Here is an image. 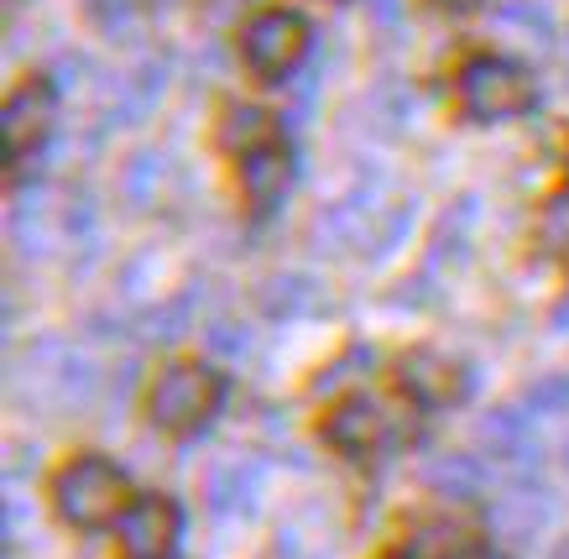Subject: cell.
<instances>
[{"label":"cell","mask_w":569,"mask_h":559,"mask_svg":"<svg viewBox=\"0 0 569 559\" xmlns=\"http://www.w3.org/2000/svg\"><path fill=\"white\" fill-rule=\"evenodd\" d=\"M52 502L58 518L73 528H104L121 523L126 512V471H116L104 455H79L52 476Z\"/></svg>","instance_id":"6da1fadb"},{"label":"cell","mask_w":569,"mask_h":559,"mask_svg":"<svg viewBox=\"0 0 569 559\" xmlns=\"http://www.w3.org/2000/svg\"><path fill=\"white\" fill-rule=\"evenodd\" d=\"M224 398V382L204 361H178L152 382V398H147V413H152L157 429L168 435H193L214 419V408Z\"/></svg>","instance_id":"7a4b0ae2"},{"label":"cell","mask_w":569,"mask_h":559,"mask_svg":"<svg viewBox=\"0 0 569 559\" xmlns=\"http://www.w3.org/2000/svg\"><path fill=\"white\" fill-rule=\"evenodd\" d=\"M460 106L476 121H507V116H522V110L538 106V84L512 58L481 53L460 69Z\"/></svg>","instance_id":"3957f363"},{"label":"cell","mask_w":569,"mask_h":559,"mask_svg":"<svg viewBox=\"0 0 569 559\" xmlns=\"http://www.w3.org/2000/svg\"><path fill=\"white\" fill-rule=\"evenodd\" d=\"M309 58V21L298 11H261L246 27V63L261 79H288Z\"/></svg>","instance_id":"277c9868"},{"label":"cell","mask_w":569,"mask_h":559,"mask_svg":"<svg viewBox=\"0 0 569 559\" xmlns=\"http://www.w3.org/2000/svg\"><path fill=\"white\" fill-rule=\"evenodd\" d=\"M408 429L402 423V413L397 408H387V402H377V398H346L335 413H329V423H325V439L335 445V450H346V455H377L387 439H397Z\"/></svg>","instance_id":"5b68a950"},{"label":"cell","mask_w":569,"mask_h":559,"mask_svg":"<svg viewBox=\"0 0 569 559\" xmlns=\"http://www.w3.org/2000/svg\"><path fill=\"white\" fill-rule=\"evenodd\" d=\"M178 528H183V518H178V507L168 497H141L121 512L116 539H121L126 559H173Z\"/></svg>","instance_id":"8992f818"},{"label":"cell","mask_w":569,"mask_h":559,"mask_svg":"<svg viewBox=\"0 0 569 559\" xmlns=\"http://www.w3.org/2000/svg\"><path fill=\"white\" fill-rule=\"evenodd\" d=\"M52 116H58V94H52L48 79H27V84L6 100V116H0V121H6V158H11V168H21V158L48 141Z\"/></svg>","instance_id":"52a82bcc"},{"label":"cell","mask_w":569,"mask_h":559,"mask_svg":"<svg viewBox=\"0 0 569 559\" xmlns=\"http://www.w3.org/2000/svg\"><path fill=\"white\" fill-rule=\"evenodd\" d=\"M397 382H402L408 398L429 402V408H449V402H460L470 392V371L460 361L439 356V350H408L397 361Z\"/></svg>","instance_id":"ba28073f"},{"label":"cell","mask_w":569,"mask_h":559,"mask_svg":"<svg viewBox=\"0 0 569 559\" xmlns=\"http://www.w3.org/2000/svg\"><path fill=\"white\" fill-rule=\"evenodd\" d=\"M481 445L486 455H497V466H507V471L518 476L522 487L538 476V439H533V423L522 419L518 408H501V413H491V419L481 423Z\"/></svg>","instance_id":"9c48e42d"},{"label":"cell","mask_w":569,"mask_h":559,"mask_svg":"<svg viewBox=\"0 0 569 559\" xmlns=\"http://www.w3.org/2000/svg\"><path fill=\"white\" fill-rule=\"evenodd\" d=\"M288 183H293V158L282 147H261V152L241 158V193L251 214H272L277 199L288 193Z\"/></svg>","instance_id":"30bf717a"},{"label":"cell","mask_w":569,"mask_h":559,"mask_svg":"<svg viewBox=\"0 0 569 559\" xmlns=\"http://www.w3.org/2000/svg\"><path fill=\"white\" fill-rule=\"evenodd\" d=\"M220 137L230 152H241V158H251V152H261V147H272V116L257 106H230L224 110V126Z\"/></svg>","instance_id":"8fae6325"},{"label":"cell","mask_w":569,"mask_h":559,"mask_svg":"<svg viewBox=\"0 0 569 559\" xmlns=\"http://www.w3.org/2000/svg\"><path fill=\"white\" fill-rule=\"evenodd\" d=\"M261 303H267V315H313V309H325V298H319V282L303 278V272H288V278H272L261 288Z\"/></svg>","instance_id":"7c38bea8"},{"label":"cell","mask_w":569,"mask_h":559,"mask_svg":"<svg viewBox=\"0 0 569 559\" xmlns=\"http://www.w3.org/2000/svg\"><path fill=\"white\" fill-rule=\"evenodd\" d=\"M429 481L445 491V497L466 502V497H476V491L486 487V466L481 460H470V455H445V460H433L429 466Z\"/></svg>","instance_id":"4fadbf2b"},{"label":"cell","mask_w":569,"mask_h":559,"mask_svg":"<svg viewBox=\"0 0 569 559\" xmlns=\"http://www.w3.org/2000/svg\"><path fill=\"white\" fill-rule=\"evenodd\" d=\"M538 246L549 257H569V193H553L538 214Z\"/></svg>","instance_id":"5bb4252c"},{"label":"cell","mask_w":569,"mask_h":559,"mask_svg":"<svg viewBox=\"0 0 569 559\" xmlns=\"http://www.w3.org/2000/svg\"><path fill=\"white\" fill-rule=\"evenodd\" d=\"M162 63H141L131 79H126V106H121V116H141V110H152V100L162 94Z\"/></svg>","instance_id":"9a60e30c"},{"label":"cell","mask_w":569,"mask_h":559,"mask_svg":"<svg viewBox=\"0 0 569 559\" xmlns=\"http://www.w3.org/2000/svg\"><path fill=\"white\" fill-rule=\"evenodd\" d=\"M157 178H162V152H137V158L126 162V199H131V204H147L157 189Z\"/></svg>","instance_id":"2e32d148"},{"label":"cell","mask_w":569,"mask_h":559,"mask_svg":"<svg viewBox=\"0 0 569 559\" xmlns=\"http://www.w3.org/2000/svg\"><path fill=\"white\" fill-rule=\"evenodd\" d=\"M84 6H89V17L100 21L104 32H121V27H131L152 0H84Z\"/></svg>","instance_id":"e0dca14e"},{"label":"cell","mask_w":569,"mask_h":559,"mask_svg":"<svg viewBox=\"0 0 569 559\" xmlns=\"http://www.w3.org/2000/svg\"><path fill=\"white\" fill-rule=\"evenodd\" d=\"M501 21H512V27H528L533 37L549 42L553 37V17L538 6V0H501Z\"/></svg>","instance_id":"ac0fdd59"},{"label":"cell","mask_w":569,"mask_h":559,"mask_svg":"<svg viewBox=\"0 0 569 559\" xmlns=\"http://www.w3.org/2000/svg\"><path fill=\"white\" fill-rule=\"evenodd\" d=\"M528 408H538V413L569 408V377H538V382L528 387Z\"/></svg>","instance_id":"d6986e66"},{"label":"cell","mask_w":569,"mask_h":559,"mask_svg":"<svg viewBox=\"0 0 569 559\" xmlns=\"http://www.w3.org/2000/svg\"><path fill=\"white\" fill-rule=\"evenodd\" d=\"M209 346L224 350V356H241L246 340H241V330H236V325H214V330H209Z\"/></svg>","instance_id":"ffe728a7"},{"label":"cell","mask_w":569,"mask_h":559,"mask_svg":"<svg viewBox=\"0 0 569 559\" xmlns=\"http://www.w3.org/2000/svg\"><path fill=\"white\" fill-rule=\"evenodd\" d=\"M371 6H377L381 21H397V11H402V0H371Z\"/></svg>","instance_id":"44dd1931"},{"label":"cell","mask_w":569,"mask_h":559,"mask_svg":"<svg viewBox=\"0 0 569 559\" xmlns=\"http://www.w3.org/2000/svg\"><path fill=\"white\" fill-rule=\"evenodd\" d=\"M439 6H445V11H476L481 0H439Z\"/></svg>","instance_id":"7402d4cb"},{"label":"cell","mask_w":569,"mask_h":559,"mask_svg":"<svg viewBox=\"0 0 569 559\" xmlns=\"http://www.w3.org/2000/svg\"><path fill=\"white\" fill-rule=\"evenodd\" d=\"M553 325H559V330H569V298L559 303V315H553Z\"/></svg>","instance_id":"603a6c76"},{"label":"cell","mask_w":569,"mask_h":559,"mask_svg":"<svg viewBox=\"0 0 569 559\" xmlns=\"http://www.w3.org/2000/svg\"><path fill=\"white\" fill-rule=\"evenodd\" d=\"M565 460H569V439H565Z\"/></svg>","instance_id":"cb8c5ba5"},{"label":"cell","mask_w":569,"mask_h":559,"mask_svg":"<svg viewBox=\"0 0 569 559\" xmlns=\"http://www.w3.org/2000/svg\"><path fill=\"white\" fill-rule=\"evenodd\" d=\"M559 559H569V549H565V555H559Z\"/></svg>","instance_id":"d4e9b609"},{"label":"cell","mask_w":569,"mask_h":559,"mask_svg":"<svg viewBox=\"0 0 569 559\" xmlns=\"http://www.w3.org/2000/svg\"><path fill=\"white\" fill-rule=\"evenodd\" d=\"M565 162H569V158H565Z\"/></svg>","instance_id":"484cf974"}]
</instances>
